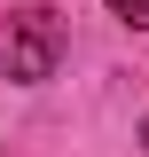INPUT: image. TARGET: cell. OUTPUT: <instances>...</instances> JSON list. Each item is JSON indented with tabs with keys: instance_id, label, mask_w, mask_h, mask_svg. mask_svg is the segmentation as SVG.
Wrapping results in <instances>:
<instances>
[{
	"instance_id": "cell-1",
	"label": "cell",
	"mask_w": 149,
	"mask_h": 157,
	"mask_svg": "<svg viewBox=\"0 0 149 157\" xmlns=\"http://www.w3.org/2000/svg\"><path fill=\"white\" fill-rule=\"evenodd\" d=\"M55 47H63V32L47 16H8L0 24V71L8 78H47L55 71Z\"/></svg>"
},
{
	"instance_id": "cell-2",
	"label": "cell",
	"mask_w": 149,
	"mask_h": 157,
	"mask_svg": "<svg viewBox=\"0 0 149 157\" xmlns=\"http://www.w3.org/2000/svg\"><path fill=\"white\" fill-rule=\"evenodd\" d=\"M118 16H133V24H149V0H110Z\"/></svg>"
},
{
	"instance_id": "cell-3",
	"label": "cell",
	"mask_w": 149,
	"mask_h": 157,
	"mask_svg": "<svg viewBox=\"0 0 149 157\" xmlns=\"http://www.w3.org/2000/svg\"><path fill=\"white\" fill-rule=\"evenodd\" d=\"M141 141H149V126H141Z\"/></svg>"
}]
</instances>
